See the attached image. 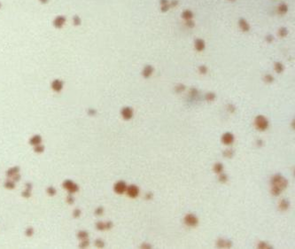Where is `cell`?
<instances>
[{
  "label": "cell",
  "instance_id": "6da1fadb",
  "mask_svg": "<svg viewBox=\"0 0 295 249\" xmlns=\"http://www.w3.org/2000/svg\"><path fill=\"white\" fill-rule=\"evenodd\" d=\"M287 184L288 182L283 175L279 174L275 175L271 178V193L274 196H278L282 191L287 187Z\"/></svg>",
  "mask_w": 295,
  "mask_h": 249
},
{
  "label": "cell",
  "instance_id": "7a4b0ae2",
  "mask_svg": "<svg viewBox=\"0 0 295 249\" xmlns=\"http://www.w3.org/2000/svg\"><path fill=\"white\" fill-rule=\"evenodd\" d=\"M255 126L259 130H265L269 127V121L262 115H259L255 119Z\"/></svg>",
  "mask_w": 295,
  "mask_h": 249
},
{
  "label": "cell",
  "instance_id": "3957f363",
  "mask_svg": "<svg viewBox=\"0 0 295 249\" xmlns=\"http://www.w3.org/2000/svg\"><path fill=\"white\" fill-rule=\"evenodd\" d=\"M184 223L187 224L188 226H196L198 223V219L196 215H192V214H189L184 218Z\"/></svg>",
  "mask_w": 295,
  "mask_h": 249
},
{
  "label": "cell",
  "instance_id": "277c9868",
  "mask_svg": "<svg viewBox=\"0 0 295 249\" xmlns=\"http://www.w3.org/2000/svg\"><path fill=\"white\" fill-rule=\"evenodd\" d=\"M238 27H239L241 31L245 32V33H246L250 30V25L245 18H240L238 20Z\"/></svg>",
  "mask_w": 295,
  "mask_h": 249
},
{
  "label": "cell",
  "instance_id": "5b68a950",
  "mask_svg": "<svg viewBox=\"0 0 295 249\" xmlns=\"http://www.w3.org/2000/svg\"><path fill=\"white\" fill-rule=\"evenodd\" d=\"M194 47L198 51H203L206 48V42L201 38H197L194 41Z\"/></svg>",
  "mask_w": 295,
  "mask_h": 249
},
{
  "label": "cell",
  "instance_id": "8992f818",
  "mask_svg": "<svg viewBox=\"0 0 295 249\" xmlns=\"http://www.w3.org/2000/svg\"><path fill=\"white\" fill-rule=\"evenodd\" d=\"M127 190V193L129 197L131 198H136V197L138 196L139 194V189L137 186L136 185H130L126 189Z\"/></svg>",
  "mask_w": 295,
  "mask_h": 249
},
{
  "label": "cell",
  "instance_id": "52a82bcc",
  "mask_svg": "<svg viewBox=\"0 0 295 249\" xmlns=\"http://www.w3.org/2000/svg\"><path fill=\"white\" fill-rule=\"evenodd\" d=\"M221 141L225 145H231L234 141V136L230 132H226L221 137Z\"/></svg>",
  "mask_w": 295,
  "mask_h": 249
},
{
  "label": "cell",
  "instance_id": "ba28073f",
  "mask_svg": "<svg viewBox=\"0 0 295 249\" xmlns=\"http://www.w3.org/2000/svg\"><path fill=\"white\" fill-rule=\"evenodd\" d=\"M126 189H127L126 183L123 181L118 182V183L115 184V186H114V190H115V192H117V193H120V194L123 193V192L126 191Z\"/></svg>",
  "mask_w": 295,
  "mask_h": 249
},
{
  "label": "cell",
  "instance_id": "9c48e42d",
  "mask_svg": "<svg viewBox=\"0 0 295 249\" xmlns=\"http://www.w3.org/2000/svg\"><path fill=\"white\" fill-rule=\"evenodd\" d=\"M153 71H154V69H153V68H152V66L147 65V66H146L145 68L143 69L142 75H143V76L145 77V78H148V77H150V76L152 75Z\"/></svg>",
  "mask_w": 295,
  "mask_h": 249
},
{
  "label": "cell",
  "instance_id": "30bf717a",
  "mask_svg": "<svg viewBox=\"0 0 295 249\" xmlns=\"http://www.w3.org/2000/svg\"><path fill=\"white\" fill-rule=\"evenodd\" d=\"M122 116L124 117V119H126V120H129V119L132 118V116H133V110L131 109L130 107H125V108H123V110H122Z\"/></svg>",
  "mask_w": 295,
  "mask_h": 249
},
{
  "label": "cell",
  "instance_id": "8fae6325",
  "mask_svg": "<svg viewBox=\"0 0 295 249\" xmlns=\"http://www.w3.org/2000/svg\"><path fill=\"white\" fill-rule=\"evenodd\" d=\"M217 247H227V248H230L232 247V242L230 240H224V239H219L217 241Z\"/></svg>",
  "mask_w": 295,
  "mask_h": 249
},
{
  "label": "cell",
  "instance_id": "7c38bea8",
  "mask_svg": "<svg viewBox=\"0 0 295 249\" xmlns=\"http://www.w3.org/2000/svg\"><path fill=\"white\" fill-rule=\"evenodd\" d=\"M181 16L184 21H189V20H192V18H193V13H192V11L186 9V10L183 11Z\"/></svg>",
  "mask_w": 295,
  "mask_h": 249
},
{
  "label": "cell",
  "instance_id": "4fadbf2b",
  "mask_svg": "<svg viewBox=\"0 0 295 249\" xmlns=\"http://www.w3.org/2000/svg\"><path fill=\"white\" fill-rule=\"evenodd\" d=\"M288 12V5L285 3H281L277 6V13L280 15H284Z\"/></svg>",
  "mask_w": 295,
  "mask_h": 249
},
{
  "label": "cell",
  "instance_id": "5bb4252c",
  "mask_svg": "<svg viewBox=\"0 0 295 249\" xmlns=\"http://www.w3.org/2000/svg\"><path fill=\"white\" fill-rule=\"evenodd\" d=\"M289 206H290V203H289V201L287 200V199H282V200L280 201V203H279V208H280V210H282V211H285V210H287Z\"/></svg>",
  "mask_w": 295,
  "mask_h": 249
},
{
  "label": "cell",
  "instance_id": "9a60e30c",
  "mask_svg": "<svg viewBox=\"0 0 295 249\" xmlns=\"http://www.w3.org/2000/svg\"><path fill=\"white\" fill-rule=\"evenodd\" d=\"M288 33H289L288 29H287V27H281L277 31L278 36H280V37H285V36L288 35Z\"/></svg>",
  "mask_w": 295,
  "mask_h": 249
},
{
  "label": "cell",
  "instance_id": "2e32d148",
  "mask_svg": "<svg viewBox=\"0 0 295 249\" xmlns=\"http://www.w3.org/2000/svg\"><path fill=\"white\" fill-rule=\"evenodd\" d=\"M275 70H276V73H278V74H280V73H282L283 71H284V69H285V67H284V65H283L281 62H276L275 63Z\"/></svg>",
  "mask_w": 295,
  "mask_h": 249
},
{
  "label": "cell",
  "instance_id": "e0dca14e",
  "mask_svg": "<svg viewBox=\"0 0 295 249\" xmlns=\"http://www.w3.org/2000/svg\"><path fill=\"white\" fill-rule=\"evenodd\" d=\"M263 80H264V82H267V83H271V82H274V76L272 75L267 74L264 75Z\"/></svg>",
  "mask_w": 295,
  "mask_h": 249
},
{
  "label": "cell",
  "instance_id": "ac0fdd59",
  "mask_svg": "<svg viewBox=\"0 0 295 249\" xmlns=\"http://www.w3.org/2000/svg\"><path fill=\"white\" fill-rule=\"evenodd\" d=\"M222 169H223V166H222V164L221 163H216V164L215 165V167H214V170H215V172H216V173H221V171H222Z\"/></svg>",
  "mask_w": 295,
  "mask_h": 249
},
{
  "label": "cell",
  "instance_id": "d6986e66",
  "mask_svg": "<svg viewBox=\"0 0 295 249\" xmlns=\"http://www.w3.org/2000/svg\"><path fill=\"white\" fill-rule=\"evenodd\" d=\"M215 98H216V95L214 92H208L206 95V99H207V101H214L215 99Z\"/></svg>",
  "mask_w": 295,
  "mask_h": 249
},
{
  "label": "cell",
  "instance_id": "ffe728a7",
  "mask_svg": "<svg viewBox=\"0 0 295 249\" xmlns=\"http://www.w3.org/2000/svg\"><path fill=\"white\" fill-rule=\"evenodd\" d=\"M184 90H185V86H184L183 84H182V83L177 84L176 86L175 87V92H177V93L183 92Z\"/></svg>",
  "mask_w": 295,
  "mask_h": 249
},
{
  "label": "cell",
  "instance_id": "44dd1931",
  "mask_svg": "<svg viewBox=\"0 0 295 249\" xmlns=\"http://www.w3.org/2000/svg\"><path fill=\"white\" fill-rule=\"evenodd\" d=\"M233 154H234V151L232 150V149H227V150L224 151V152H223L224 156L229 157V158H231V157L233 156Z\"/></svg>",
  "mask_w": 295,
  "mask_h": 249
},
{
  "label": "cell",
  "instance_id": "7402d4cb",
  "mask_svg": "<svg viewBox=\"0 0 295 249\" xmlns=\"http://www.w3.org/2000/svg\"><path fill=\"white\" fill-rule=\"evenodd\" d=\"M258 248L268 249V248H272V247L269 245V244H267V243H265V242H260L259 244H258Z\"/></svg>",
  "mask_w": 295,
  "mask_h": 249
},
{
  "label": "cell",
  "instance_id": "603a6c76",
  "mask_svg": "<svg viewBox=\"0 0 295 249\" xmlns=\"http://www.w3.org/2000/svg\"><path fill=\"white\" fill-rule=\"evenodd\" d=\"M198 71H199L200 74L206 75L207 73V68L206 67V66L201 65V66H199V68H198Z\"/></svg>",
  "mask_w": 295,
  "mask_h": 249
},
{
  "label": "cell",
  "instance_id": "cb8c5ba5",
  "mask_svg": "<svg viewBox=\"0 0 295 249\" xmlns=\"http://www.w3.org/2000/svg\"><path fill=\"white\" fill-rule=\"evenodd\" d=\"M274 36H273V35H271V34H268L267 35V36H265V41L267 43H268V44H270V43H272L273 42V41H274Z\"/></svg>",
  "mask_w": 295,
  "mask_h": 249
},
{
  "label": "cell",
  "instance_id": "d4e9b609",
  "mask_svg": "<svg viewBox=\"0 0 295 249\" xmlns=\"http://www.w3.org/2000/svg\"><path fill=\"white\" fill-rule=\"evenodd\" d=\"M170 5H169V3L167 4H163V5H161V7H160V11L162 12V13H167L168 11L170 9Z\"/></svg>",
  "mask_w": 295,
  "mask_h": 249
},
{
  "label": "cell",
  "instance_id": "484cf974",
  "mask_svg": "<svg viewBox=\"0 0 295 249\" xmlns=\"http://www.w3.org/2000/svg\"><path fill=\"white\" fill-rule=\"evenodd\" d=\"M185 26L188 27H190V28H192V27H195V22H194L192 20H189V21H185Z\"/></svg>",
  "mask_w": 295,
  "mask_h": 249
},
{
  "label": "cell",
  "instance_id": "4316f807",
  "mask_svg": "<svg viewBox=\"0 0 295 249\" xmlns=\"http://www.w3.org/2000/svg\"><path fill=\"white\" fill-rule=\"evenodd\" d=\"M227 180H228L227 175H225V174H221V175H220V176H219L220 182H221V183H225Z\"/></svg>",
  "mask_w": 295,
  "mask_h": 249
},
{
  "label": "cell",
  "instance_id": "83f0119b",
  "mask_svg": "<svg viewBox=\"0 0 295 249\" xmlns=\"http://www.w3.org/2000/svg\"><path fill=\"white\" fill-rule=\"evenodd\" d=\"M178 1L177 0H171V1H169V5H170V7H175L176 5H178Z\"/></svg>",
  "mask_w": 295,
  "mask_h": 249
},
{
  "label": "cell",
  "instance_id": "f1b7e54d",
  "mask_svg": "<svg viewBox=\"0 0 295 249\" xmlns=\"http://www.w3.org/2000/svg\"><path fill=\"white\" fill-rule=\"evenodd\" d=\"M190 95L192 96V97L198 95V90L195 89V88H192V89H191L190 90Z\"/></svg>",
  "mask_w": 295,
  "mask_h": 249
},
{
  "label": "cell",
  "instance_id": "f546056e",
  "mask_svg": "<svg viewBox=\"0 0 295 249\" xmlns=\"http://www.w3.org/2000/svg\"><path fill=\"white\" fill-rule=\"evenodd\" d=\"M141 247L142 248H151V247H152V246L151 245H149V244H146V243H144V244H142V246H141Z\"/></svg>",
  "mask_w": 295,
  "mask_h": 249
},
{
  "label": "cell",
  "instance_id": "4dcf8cb0",
  "mask_svg": "<svg viewBox=\"0 0 295 249\" xmlns=\"http://www.w3.org/2000/svg\"><path fill=\"white\" fill-rule=\"evenodd\" d=\"M228 108H229V110H230L231 113H233L235 111V106H233V105H229V106H228Z\"/></svg>",
  "mask_w": 295,
  "mask_h": 249
},
{
  "label": "cell",
  "instance_id": "1f68e13d",
  "mask_svg": "<svg viewBox=\"0 0 295 249\" xmlns=\"http://www.w3.org/2000/svg\"><path fill=\"white\" fill-rule=\"evenodd\" d=\"M152 198V192H148L147 194L146 195V199H151Z\"/></svg>",
  "mask_w": 295,
  "mask_h": 249
},
{
  "label": "cell",
  "instance_id": "d6a6232c",
  "mask_svg": "<svg viewBox=\"0 0 295 249\" xmlns=\"http://www.w3.org/2000/svg\"><path fill=\"white\" fill-rule=\"evenodd\" d=\"M160 5H163V4H167L169 3V0H160Z\"/></svg>",
  "mask_w": 295,
  "mask_h": 249
},
{
  "label": "cell",
  "instance_id": "836d02e7",
  "mask_svg": "<svg viewBox=\"0 0 295 249\" xmlns=\"http://www.w3.org/2000/svg\"><path fill=\"white\" fill-rule=\"evenodd\" d=\"M228 1H230V2H235L236 0H228Z\"/></svg>",
  "mask_w": 295,
  "mask_h": 249
}]
</instances>
